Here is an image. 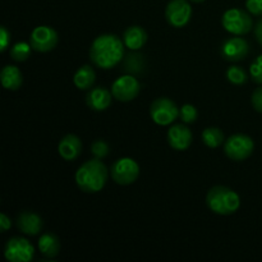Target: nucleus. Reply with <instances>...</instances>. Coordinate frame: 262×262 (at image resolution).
<instances>
[{"label": "nucleus", "mask_w": 262, "mask_h": 262, "mask_svg": "<svg viewBox=\"0 0 262 262\" xmlns=\"http://www.w3.org/2000/svg\"><path fill=\"white\" fill-rule=\"evenodd\" d=\"M124 46L117 35H101L96 37L90 49L92 63L102 69H110L123 60Z\"/></svg>", "instance_id": "nucleus-1"}, {"label": "nucleus", "mask_w": 262, "mask_h": 262, "mask_svg": "<svg viewBox=\"0 0 262 262\" xmlns=\"http://www.w3.org/2000/svg\"><path fill=\"white\" fill-rule=\"evenodd\" d=\"M107 181V169L99 159L89 160L79 166L76 173V182L79 189L86 193H95L104 188Z\"/></svg>", "instance_id": "nucleus-2"}, {"label": "nucleus", "mask_w": 262, "mask_h": 262, "mask_svg": "<svg viewBox=\"0 0 262 262\" xmlns=\"http://www.w3.org/2000/svg\"><path fill=\"white\" fill-rule=\"evenodd\" d=\"M206 202L210 210L219 215L234 214L241 205L239 196L230 188L223 186H216L210 189Z\"/></svg>", "instance_id": "nucleus-3"}, {"label": "nucleus", "mask_w": 262, "mask_h": 262, "mask_svg": "<svg viewBox=\"0 0 262 262\" xmlns=\"http://www.w3.org/2000/svg\"><path fill=\"white\" fill-rule=\"evenodd\" d=\"M223 27L233 35H246L253 27L252 18L242 9H229L223 14Z\"/></svg>", "instance_id": "nucleus-4"}, {"label": "nucleus", "mask_w": 262, "mask_h": 262, "mask_svg": "<svg viewBox=\"0 0 262 262\" xmlns=\"http://www.w3.org/2000/svg\"><path fill=\"white\" fill-rule=\"evenodd\" d=\"M255 148L252 138L246 135H233L225 141L224 152L229 159L242 161L250 158Z\"/></svg>", "instance_id": "nucleus-5"}, {"label": "nucleus", "mask_w": 262, "mask_h": 262, "mask_svg": "<svg viewBox=\"0 0 262 262\" xmlns=\"http://www.w3.org/2000/svg\"><path fill=\"white\" fill-rule=\"evenodd\" d=\"M113 179L115 183L120 186H128L136 182L140 174V166L133 159L130 158H122L118 159L110 169Z\"/></svg>", "instance_id": "nucleus-6"}, {"label": "nucleus", "mask_w": 262, "mask_h": 262, "mask_svg": "<svg viewBox=\"0 0 262 262\" xmlns=\"http://www.w3.org/2000/svg\"><path fill=\"white\" fill-rule=\"evenodd\" d=\"M150 115L154 122L159 125L171 124L178 118L179 109L176 102L168 97L156 99L150 106Z\"/></svg>", "instance_id": "nucleus-7"}, {"label": "nucleus", "mask_w": 262, "mask_h": 262, "mask_svg": "<svg viewBox=\"0 0 262 262\" xmlns=\"http://www.w3.org/2000/svg\"><path fill=\"white\" fill-rule=\"evenodd\" d=\"M35 248L26 238L14 237L5 245L4 256L10 262H28L32 260Z\"/></svg>", "instance_id": "nucleus-8"}, {"label": "nucleus", "mask_w": 262, "mask_h": 262, "mask_svg": "<svg viewBox=\"0 0 262 262\" xmlns=\"http://www.w3.org/2000/svg\"><path fill=\"white\" fill-rule=\"evenodd\" d=\"M192 15V7L187 0H171L165 9V17L169 25L176 28L184 27Z\"/></svg>", "instance_id": "nucleus-9"}, {"label": "nucleus", "mask_w": 262, "mask_h": 262, "mask_svg": "<svg viewBox=\"0 0 262 262\" xmlns=\"http://www.w3.org/2000/svg\"><path fill=\"white\" fill-rule=\"evenodd\" d=\"M140 92V83L132 74L122 76L114 81L112 86V94L118 101H132Z\"/></svg>", "instance_id": "nucleus-10"}, {"label": "nucleus", "mask_w": 262, "mask_h": 262, "mask_svg": "<svg viewBox=\"0 0 262 262\" xmlns=\"http://www.w3.org/2000/svg\"><path fill=\"white\" fill-rule=\"evenodd\" d=\"M30 42L33 50L40 51V53H48V51L55 49L56 43H58V33L51 27L40 26L32 31Z\"/></svg>", "instance_id": "nucleus-11"}, {"label": "nucleus", "mask_w": 262, "mask_h": 262, "mask_svg": "<svg viewBox=\"0 0 262 262\" xmlns=\"http://www.w3.org/2000/svg\"><path fill=\"white\" fill-rule=\"evenodd\" d=\"M250 53V45L242 37H232L222 45V55L228 61H239Z\"/></svg>", "instance_id": "nucleus-12"}, {"label": "nucleus", "mask_w": 262, "mask_h": 262, "mask_svg": "<svg viewBox=\"0 0 262 262\" xmlns=\"http://www.w3.org/2000/svg\"><path fill=\"white\" fill-rule=\"evenodd\" d=\"M169 145L177 151H184L191 146L192 132L183 124H176L168 130Z\"/></svg>", "instance_id": "nucleus-13"}, {"label": "nucleus", "mask_w": 262, "mask_h": 262, "mask_svg": "<svg viewBox=\"0 0 262 262\" xmlns=\"http://www.w3.org/2000/svg\"><path fill=\"white\" fill-rule=\"evenodd\" d=\"M59 155L67 161L76 160L82 152V141L74 135H67L61 138L58 146Z\"/></svg>", "instance_id": "nucleus-14"}, {"label": "nucleus", "mask_w": 262, "mask_h": 262, "mask_svg": "<svg viewBox=\"0 0 262 262\" xmlns=\"http://www.w3.org/2000/svg\"><path fill=\"white\" fill-rule=\"evenodd\" d=\"M86 102L92 110L104 112L112 104V94L104 87H96L87 94Z\"/></svg>", "instance_id": "nucleus-15"}, {"label": "nucleus", "mask_w": 262, "mask_h": 262, "mask_svg": "<svg viewBox=\"0 0 262 262\" xmlns=\"http://www.w3.org/2000/svg\"><path fill=\"white\" fill-rule=\"evenodd\" d=\"M17 227L27 235H37L42 229V220L33 212L25 211L17 217Z\"/></svg>", "instance_id": "nucleus-16"}, {"label": "nucleus", "mask_w": 262, "mask_h": 262, "mask_svg": "<svg viewBox=\"0 0 262 262\" xmlns=\"http://www.w3.org/2000/svg\"><path fill=\"white\" fill-rule=\"evenodd\" d=\"M123 41H124V45L130 50H138L147 41V32L140 26H132L125 30Z\"/></svg>", "instance_id": "nucleus-17"}, {"label": "nucleus", "mask_w": 262, "mask_h": 262, "mask_svg": "<svg viewBox=\"0 0 262 262\" xmlns=\"http://www.w3.org/2000/svg\"><path fill=\"white\" fill-rule=\"evenodd\" d=\"M38 248L41 253L48 258H55L60 252V242L56 235L51 233H45L38 239Z\"/></svg>", "instance_id": "nucleus-18"}, {"label": "nucleus", "mask_w": 262, "mask_h": 262, "mask_svg": "<svg viewBox=\"0 0 262 262\" xmlns=\"http://www.w3.org/2000/svg\"><path fill=\"white\" fill-rule=\"evenodd\" d=\"M22 73H20L19 69L14 66H7L3 68L2 71V83L4 86V89L12 90V91H15V90L19 89L22 86Z\"/></svg>", "instance_id": "nucleus-19"}, {"label": "nucleus", "mask_w": 262, "mask_h": 262, "mask_svg": "<svg viewBox=\"0 0 262 262\" xmlns=\"http://www.w3.org/2000/svg\"><path fill=\"white\" fill-rule=\"evenodd\" d=\"M95 79H96V74H95L94 68L91 66H83L76 72L73 82L79 90H89L95 83Z\"/></svg>", "instance_id": "nucleus-20"}, {"label": "nucleus", "mask_w": 262, "mask_h": 262, "mask_svg": "<svg viewBox=\"0 0 262 262\" xmlns=\"http://www.w3.org/2000/svg\"><path fill=\"white\" fill-rule=\"evenodd\" d=\"M202 141L207 147H219L224 142V133L216 127H210L202 132Z\"/></svg>", "instance_id": "nucleus-21"}, {"label": "nucleus", "mask_w": 262, "mask_h": 262, "mask_svg": "<svg viewBox=\"0 0 262 262\" xmlns=\"http://www.w3.org/2000/svg\"><path fill=\"white\" fill-rule=\"evenodd\" d=\"M143 58L145 56L141 55V54H129L124 63V69L132 76L133 74H141L145 69V59Z\"/></svg>", "instance_id": "nucleus-22"}, {"label": "nucleus", "mask_w": 262, "mask_h": 262, "mask_svg": "<svg viewBox=\"0 0 262 262\" xmlns=\"http://www.w3.org/2000/svg\"><path fill=\"white\" fill-rule=\"evenodd\" d=\"M31 48L27 42H17L10 49V56L15 61H25L31 54Z\"/></svg>", "instance_id": "nucleus-23"}, {"label": "nucleus", "mask_w": 262, "mask_h": 262, "mask_svg": "<svg viewBox=\"0 0 262 262\" xmlns=\"http://www.w3.org/2000/svg\"><path fill=\"white\" fill-rule=\"evenodd\" d=\"M227 78L229 79V82H232L233 84H245L247 82V73H246L245 69L242 67H230L227 71Z\"/></svg>", "instance_id": "nucleus-24"}, {"label": "nucleus", "mask_w": 262, "mask_h": 262, "mask_svg": "<svg viewBox=\"0 0 262 262\" xmlns=\"http://www.w3.org/2000/svg\"><path fill=\"white\" fill-rule=\"evenodd\" d=\"M179 115H181V119L184 123L189 124V123H193L197 119V109L191 104H186L181 107L179 110Z\"/></svg>", "instance_id": "nucleus-25"}, {"label": "nucleus", "mask_w": 262, "mask_h": 262, "mask_svg": "<svg viewBox=\"0 0 262 262\" xmlns=\"http://www.w3.org/2000/svg\"><path fill=\"white\" fill-rule=\"evenodd\" d=\"M250 73L256 83L262 84V55L257 56L250 67Z\"/></svg>", "instance_id": "nucleus-26"}, {"label": "nucleus", "mask_w": 262, "mask_h": 262, "mask_svg": "<svg viewBox=\"0 0 262 262\" xmlns=\"http://www.w3.org/2000/svg\"><path fill=\"white\" fill-rule=\"evenodd\" d=\"M91 152L94 154L95 158L102 159L105 156H107V154H109V146L102 140L95 141L91 146Z\"/></svg>", "instance_id": "nucleus-27"}, {"label": "nucleus", "mask_w": 262, "mask_h": 262, "mask_svg": "<svg viewBox=\"0 0 262 262\" xmlns=\"http://www.w3.org/2000/svg\"><path fill=\"white\" fill-rule=\"evenodd\" d=\"M246 8L253 15H262V0H247Z\"/></svg>", "instance_id": "nucleus-28"}, {"label": "nucleus", "mask_w": 262, "mask_h": 262, "mask_svg": "<svg viewBox=\"0 0 262 262\" xmlns=\"http://www.w3.org/2000/svg\"><path fill=\"white\" fill-rule=\"evenodd\" d=\"M252 106L256 112L262 113V87H258L252 94Z\"/></svg>", "instance_id": "nucleus-29"}, {"label": "nucleus", "mask_w": 262, "mask_h": 262, "mask_svg": "<svg viewBox=\"0 0 262 262\" xmlns=\"http://www.w3.org/2000/svg\"><path fill=\"white\" fill-rule=\"evenodd\" d=\"M10 41V33L5 27H0V51L4 53L7 50L8 45Z\"/></svg>", "instance_id": "nucleus-30"}, {"label": "nucleus", "mask_w": 262, "mask_h": 262, "mask_svg": "<svg viewBox=\"0 0 262 262\" xmlns=\"http://www.w3.org/2000/svg\"><path fill=\"white\" fill-rule=\"evenodd\" d=\"M10 225H12V223H10L9 217L5 214L0 215V229H2V232H7L10 228Z\"/></svg>", "instance_id": "nucleus-31"}, {"label": "nucleus", "mask_w": 262, "mask_h": 262, "mask_svg": "<svg viewBox=\"0 0 262 262\" xmlns=\"http://www.w3.org/2000/svg\"><path fill=\"white\" fill-rule=\"evenodd\" d=\"M255 36H256V38H257L258 42H260L261 45H262V18H261L260 20H258L257 25H256V27H255Z\"/></svg>", "instance_id": "nucleus-32"}, {"label": "nucleus", "mask_w": 262, "mask_h": 262, "mask_svg": "<svg viewBox=\"0 0 262 262\" xmlns=\"http://www.w3.org/2000/svg\"><path fill=\"white\" fill-rule=\"evenodd\" d=\"M191 2H193V3H202V2H205V0H191Z\"/></svg>", "instance_id": "nucleus-33"}]
</instances>
